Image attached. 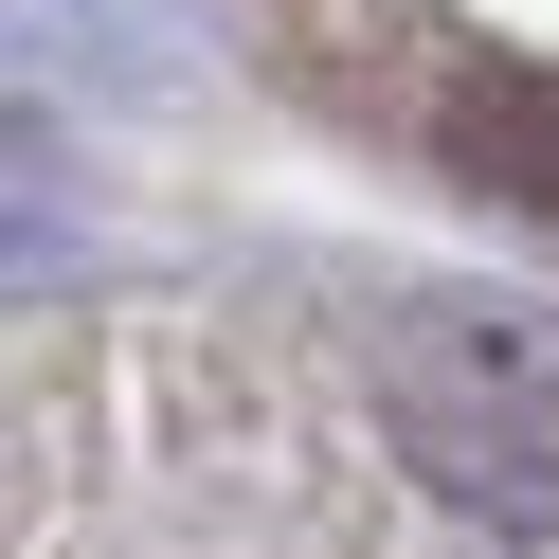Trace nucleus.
<instances>
[{"instance_id": "f03ea898", "label": "nucleus", "mask_w": 559, "mask_h": 559, "mask_svg": "<svg viewBox=\"0 0 559 559\" xmlns=\"http://www.w3.org/2000/svg\"><path fill=\"white\" fill-rule=\"evenodd\" d=\"M433 163H451L469 199L559 217V73H523V55H451V73H433Z\"/></svg>"}, {"instance_id": "f257e3e1", "label": "nucleus", "mask_w": 559, "mask_h": 559, "mask_svg": "<svg viewBox=\"0 0 559 559\" xmlns=\"http://www.w3.org/2000/svg\"><path fill=\"white\" fill-rule=\"evenodd\" d=\"M361 379H379L397 469L433 487L451 523H487V542H559V307L397 289L379 343H361Z\"/></svg>"}]
</instances>
